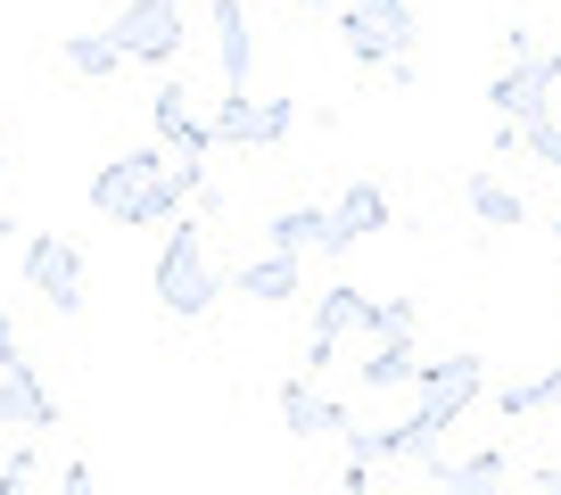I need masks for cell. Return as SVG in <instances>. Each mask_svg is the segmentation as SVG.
<instances>
[{
  "label": "cell",
  "instance_id": "obj_27",
  "mask_svg": "<svg viewBox=\"0 0 561 495\" xmlns=\"http://www.w3.org/2000/svg\"><path fill=\"white\" fill-rule=\"evenodd\" d=\"M0 182H9V158H0Z\"/></svg>",
  "mask_w": 561,
  "mask_h": 495
},
{
  "label": "cell",
  "instance_id": "obj_19",
  "mask_svg": "<svg viewBox=\"0 0 561 495\" xmlns=\"http://www.w3.org/2000/svg\"><path fill=\"white\" fill-rule=\"evenodd\" d=\"M495 413H504V422H537V413H561V364L545 371V380H512V389H495Z\"/></svg>",
  "mask_w": 561,
  "mask_h": 495
},
{
  "label": "cell",
  "instance_id": "obj_13",
  "mask_svg": "<svg viewBox=\"0 0 561 495\" xmlns=\"http://www.w3.org/2000/svg\"><path fill=\"white\" fill-rule=\"evenodd\" d=\"M462 207H471L488 231H520V223H528V198L512 191V182H495L488 165H479V174H462Z\"/></svg>",
  "mask_w": 561,
  "mask_h": 495
},
{
  "label": "cell",
  "instance_id": "obj_10",
  "mask_svg": "<svg viewBox=\"0 0 561 495\" xmlns=\"http://www.w3.org/2000/svg\"><path fill=\"white\" fill-rule=\"evenodd\" d=\"M364 231H388V191L380 182H347V191L331 198V240H322V256H347Z\"/></svg>",
  "mask_w": 561,
  "mask_h": 495
},
{
  "label": "cell",
  "instance_id": "obj_26",
  "mask_svg": "<svg viewBox=\"0 0 561 495\" xmlns=\"http://www.w3.org/2000/svg\"><path fill=\"white\" fill-rule=\"evenodd\" d=\"M298 9H339V0H298Z\"/></svg>",
  "mask_w": 561,
  "mask_h": 495
},
{
  "label": "cell",
  "instance_id": "obj_21",
  "mask_svg": "<svg viewBox=\"0 0 561 495\" xmlns=\"http://www.w3.org/2000/svg\"><path fill=\"white\" fill-rule=\"evenodd\" d=\"M397 331H421V306H413V298H371L364 338H397Z\"/></svg>",
  "mask_w": 561,
  "mask_h": 495
},
{
  "label": "cell",
  "instance_id": "obj_6",
  "mask_svg": "<svg viewBox=\"0 0 561 495\" xmlns=\"http://www.w3.org/2000/svg\"><path fill=\"white\" fill-rule=\"evenodd\" d=\"M298 289H306V256H289V248H256L231 273V298H248V306H289Z\"/></svg>",
  "mask_w": 561,
  "mask_h": 495
},
{
  "label": "cell",
  "instance_id": "obj_8",
  "mask_svg": "<svg viewBox=\"0 0 561 495\" xmlns=\"http://www.w3.org/2000/svg\"><path fill=\"white\" fill-rule=\"evenodd\" d=\"M280 422H289V438H339V429H347V405L322 396L314 371H298V380H280Z\"/></svg>",
  "mask_w": 561,
  "mask_h": 495
},
{
  "label": "cell",
  "instance_id": "obj_29",
  "mask_svg": "<svg viewBox=\"0 0 561 495\" xmlns=\"http://www.w3.org/2000/svg\"><path fill=\"white\" fill-rule=\"evenodd\" d=\"M553 58H561V42H553Z\"/></svg>",
  "mask_w": 561,
  "mask_h": 495
},
{
  "label": "cell",
  "instance_id": "obj_18",
  "mask_svg": "<svg viewBox=\"0 0 561 495\" xmlns=\"http://www.w3.org/2000/svg\"><path fill=\"white\" fill-rule=\"evenodd\" d=\"M430 479H446L455 495H488V487H504L512 479V454H462V462H430Z\"/></svg>",
  "mask_w": 561,
  "mask_h": 495
},
{
  "label": "cell",
  "instance_id": "obj_22",
  "mask_svg": "<svg viewBox=\"0 0 561 495\" xmlns=\"http://www.w3.org/2000/svg\"><path fill=\"white\" fill-rule=\"evenodd\" d=\"M339 364V338L331 331H306V371H314V380H322V371H331Z\"/></svg>",
  "mask_w": 561,
  "mask_h": 495
},
{
  "label": "cell",
  "instance_id": "obj_5",
  "mask_svg": "<svg viewBox=\"0 0 561 495\" xmlns=\"http://www.w3.org/2000/svg\"><path fill=\"white\" fill-rule=\"evenodd\" d=\"M158 174H165V149H124V158H107L100 174H91V215L124 223V215H133V198L149 191Z\"/></svg>",
  "mask_w": 561,
  "mask_h": 495
},
{
  "label": "cell",
  "instance_id": "obj_23",
  "mask_svg": "<svg viewBox=\"0 0 561 495\" xmlns=\"http://www.w3.org/2000/svg\"><path fill=\"white\" fill-rule=\"evenodd\" d=\"M25 479H34V446H18V454L0 462V495H9V487H25Z\"/></svg>",
  "mask_w": 561,
  "mask_h": 495
},
{
  "label": "cell",
  "instance_id": "obj_7",
  "mask_svg": "<svg viewBox=\"0 0 561 495\" xmlns=\"http://www.w3.org/2000/svg\"><path fill=\"white\" fill-rule=\"evenodd\" d=\"M149 124H158V141L182 149V158H207V149H215V124L191 107V91H182V83H158V91H149Z\"/></svg>",
  "mask_w": 561,
  "mask_h": 495
},
{
  "label": "cell",
  "instance_id": "obj_1",
  "mask_svg": "<svg viewBox=\"0 0 561 495\" xmlns=\"http://www.w3.org/2000/svg\"><path fill=\"white\" fill-rule=\"evenodd\" d=\"M215 298H224V273H215V256H207L198 215L182 207L174 223H165V248H158V306L174 322H198V314H215Z\"/></svg>",
  "mask_w": 561,
  "mask_h": 495
},
{
  "label": "cell",
  "instance_id": "obj_9",
  "mask_svg": "<svg viewBox=\"0 0 561 495\" xmlns=\"http://www.w3.org/2000/svg\"><path fill=\"white\" fill-rule=\"evenodd\" d=\"M413 389H421V396H438V405H455V413H471L479 389H488V355L455 347V355H438V364H421V371H413Z\"/></svg>",
  "mask_w": 561,
  "mask_h": 495
},
{
  "label": "cell",
  "instance_id": "obj_2",
  "mask_svg": "<svg viewBox=\"0 0 561 495\" xmlns=\"http://www.w3.org/2000/svg\"><path fill=\"white\" fill-rule=\"evenodd\" d=\"M107 34H116L124 67H174L182 42H191V18H182V0H124Z\"/></svg>",
  "mask_w": 561,
  "mask_h": 495
},
{
  "label": "cell",
  "instance_id": "obj_3",
  "mask_svg": "<svg viewBox=\"0 0 561 495\" xmlns=\"http://www.w3.org/2000/svg\"><path fill=\"white\" fill-rule=\"evenodd\" d=\"M25 289H34L42 306H50L58 322H75L91 306V281H83V248L58 240V231H34L25 240Z\"/></svg>",
  "mask_w": 561,
  "mask_h": 495
},
{
  "label": "cell",
  "instance_id": "obj_17",
  "mask_svg": "<svg viewBox=\"0 0 561 495\" xmlns=\"http://www.w3.org/2000/svg\"><path fill=\"white\" fill-rule=\"evenodd\" d=\"M371 322V289H355V281H331L314 298V331H331V338H347V331H364Z\"/></svg>",
  "mask_w": 561,
  "mask_h": 495
},
{
  "label": "cell",
  "instance_id": "obj_28",
  "mask_svg": "<svg viewBox=\"0 0 561 495\" xmlns=\"http://www.w3.org/2000/svg\"><path fill=\"white\" fill-rule=\"evenodd\" d=\"M553 248H561V223H553Z\"/></svg>",
  "mask_w": 561,
  "mask_h": 495
},
{
  "label": "cell",
  "instance_id": "obj_12",
  "mask_svg": "<svg viewBox=\"0 0 561 495\" xmlns=\"http://www.w3.org/2000/svg\"><path fill=\"white\" fill-rule=\"evenodd\" d=\"M413 371H421L413 331H397V338H371V355L355 364V389H364V396H388V389H413Z\"/></svg>",
  "mask_w": 561,
  "mask_h": 495
},
{
  "label": "cell",
  "instance_id": "obj_4",
  "mask_svg": "<svg viewBox=\"0 0 561 495\" xmlns=\"http://www.w3.org/2000/svg\"><path fill=\"white\" fill-rule=\"evenodd\" d=\"M207 124H215V141H224V149H273V141L298 133V100H248V91H224Z\"/></svg>",
  "mask_w": 561,
  "mask_h": 495
},
{
  "label": "cell",
  "instance_id": "obj_14",
  "mask_svg": "<svg viewBox=\"0 0 561 495\" xmlns=\"http://www.w3.org/2000/svg\"><path fill=\"white\" fill-rule=\"evenodd\" d=\"M537 100H545V50L537 58H512V67L488 83V107H495V116H512V124L537 116Z\"/></svg>",
  "mask_w": 561,
  "mask_h": 495
},
{
  "label": "cell",
  "instance_id": "obj_15",
  "mask_svg": "<svg viewBox=\"0 0 561 495\" xmlns=\"http://www.w3.org/2000/svg\"><path fill=\"white\" fill-rule=\"evenodd\" d=\"M124 67V50H116V34H58V74H75V83H107V74Z\"/></svg>",
  "mask_w": 561,
  "mask_h": 495
},
{
  "label": "cell",
  "instance_id": "obj_11",
  "mask_svg": "<svg viewBox=\"0 0 561 495\" xmlns=\"http://www.w3.org/2000/svg\"><path fill=\"white\" fill-rule=\"evenodd\" d=\"M0 429H25V438L58 429V396L34 380V364H9V371H0Z\"/></svg>",
  "mask_w": 561,
  "mask_h": 495
},
{
  "label": "cell",
  "instance_id": "obj_16",
  "mask_svg": "<svg viewBox=\"0 0 561 495\" xmlns=\"http://www.w3.org/2000/svg\"><path fill=\"white\" fill-rule=\"evenodd\" d=\"M331 240V207H280L264 215V248H289V256H306V248Z\"/></svg>",
  "mask_w": 561,
  "mask_h": 495
},
{
  "label": "cell",
  "instance_id": "obj_24",
  "mask_svg": "<svg viewBox=\"0 0 561 495\" xmlns=\"http://www.w3.org/2000/svg\"><path fill=\"white\" fill-rule=\"evenodd\" d=\"M504 58H537V25H504Z\"/></svg>",
  "mask_w": 561,
  "mask_h": 495
},
{
  "label": "cell",
  "instance_id": "obj_25",
  "mask_svg": "<svg viewBox=\"0 0 561 495\" xmlns=\"http://www.w3.org/2000/svg\"><path fill=\"white\" fill-rule=\"evenodd\" d=\"M537 487H553V495H561V462H537Z\"/></svg>",
  "mask_w": 561,
  "mask_h": 495
},
{
  "label": "cell",
  "instance_id": "obj_20",
  "mask_svg": "<svg viewBox=\"0 0 561 495\" xmlns=\"http://www.w3.org/2000/svg\"><path fill=\"white\" fill-rule=\"evenodd\" d=\"M355 9H364V18L380 25V34H388V50H397V58H413L421 25H413V9H404V0H355Z\"/></svg>",
  "mask_w": 561,
  "mask_h": 495
}]
</instances>
